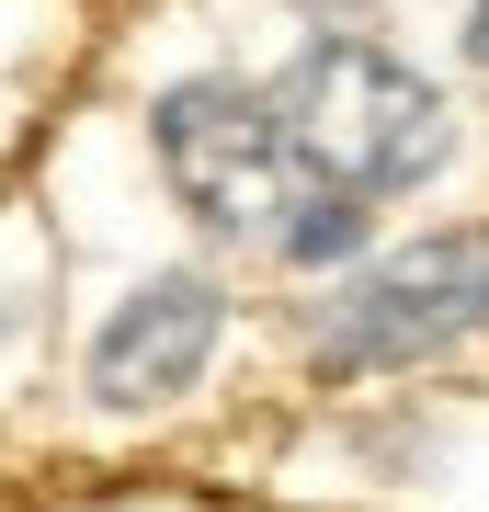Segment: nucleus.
I'll return each instance as SVG.
<instances>
[{
  "mask_svg": "<svg viewBox=\"0 0 489 512\" xmlns=\"http://www.w3.org/2000/svg\"><path fill=\"white\" fill-rule=\"evenodd\" d=\"M467 330H489V228H433L421 251H387L364 285L330 296L319 365L330 376H387V365L455 353Z\"/></svg>",
  "mask_w": 489,
  "mask_h": 512,
  "instance_id": "2",
  "label": "nucleus"
},
{
  "mask_svg": "<svg viewBox=\"0 0 489 512\" xmlns=\"http://www.w3.org/2000/svg\"><path fill=\"white\" fill-rule=\"evenodd\" d=\"M467 57H478V69H489V0H478V23H467Z\"/></svg>",
  "mask_w": 489,
  "mask_h": 512,
  "instance_id": "6",
  "label": "nucleus"
},
{
  "mask_svg": "<svg viewBox=\"0 0 489 512\" xmlns=\"http://www.w3.org/2000/svg\"><path fill=\"white\" fill-rule=\"evenodd\" d=\"M160 171H171V194L194 217H217L239 239H273L296 217V194L319 183L285 148L273 103L239 92V80H182V92H160Z\"/></svg>",
  "mask_w": 489,
  "mask_h": 512,
  "instance_id": "3",
  "label": "nucleus"
},
{
  "mask_svg": "<svg viewBox=\"0 0 489 512\" xmlns=\"http://www.w3.org/2000/svg\"><path fill=\"white\" fill-rule=\"evenodd\" d=\"M273 126H285V148L319 171V183L342 194H410L444 171L455 148V114L421 69H399L387 46L364 35H319L285 57V80H273Z\"/></svg>",
  "mask_w": 489,
  "mask_h": 512,
  "instance_id": "1",
  "label": "nucleus"
},
{
  "mask_svg": "<svg viewBox=\"0 0 489 512\" xmlns=\"http://www.w3.org/2000/svg\"><path fill=\"white\" fill-rule=\"evenodd\" d=\"M217 319H228L217 274H160V285H137L126 308L103 319V342H91V399H103V410L182 399V387L205 376V353H217Z\"/></svg>",
  "mask_w": 489,
  "mask_h": 512,
  "instance_id": "4",
  "label": "nucleus"
},
{
  "mask_svg": "<svg viewBox=\"0 0 489 512\" xmlns=\"http://www.w3.org/2000/svg\"><path fill=\"white\" fill-rule=\"evenodd\" d=\"M353 239H364V194H342V183H308V194H296V217L273 228V251L319 274V262H342Z\"/></svg>",
  "mask_w": 489,
  "mask_h": 512,
  "instance_id": "5",
  "label": "nucleus"
},
{
  "mask_svg": "<svg viewBox=\"0 0 489 512\" xmlns=\"http://www.w3.org/2000/svg\"><path fill=\"white\" fill-rule=\"evenodd\" d=\"M12 330H23V308H12V296H0V342H12Z\"/></svg>",
  "mask_w": 489,
  "mask_h": 512,
  "instance_id": "7",
  "label": "nucleus"
}]
</instances>
